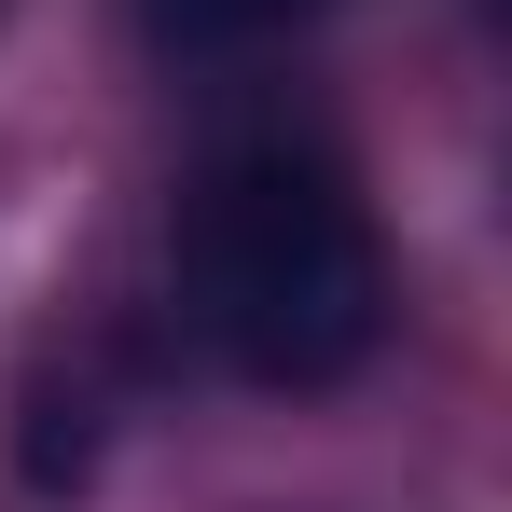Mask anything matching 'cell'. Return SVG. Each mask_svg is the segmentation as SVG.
I'll use <instances>...</instances> for the list:
<instances>
[{"label":"cell","instance_id":"6da1fadb","mask_svg":"<svg viewBox=\"0 0 512 512\" xmlns=\"http://www.w3.org/2000/svg\"><path fill=\"white\" fill-rule=\"evenodd\" d=\"M180 305L194 333L222 346L250 388H346L374 346H388V250H374V208L360 180L263 125L222 139L208 167L180 180Z\"/></svg>","mask_w":512,"mask_h":512},{"label":"cell","instance_id":"7a4b0ae2","mask_svg":"<svg viewBox=\"0 0 512 512\" xmlns=\"http://www.w3.org/2000/svg\"><path fill=\"white\" fill-rule=\"evenodd\" d=\"M125 14H139L153 56H263V42L319 28L333 0H125Z\"/></svg>","mask_w":512,"mask_h":512}]
</instances>
